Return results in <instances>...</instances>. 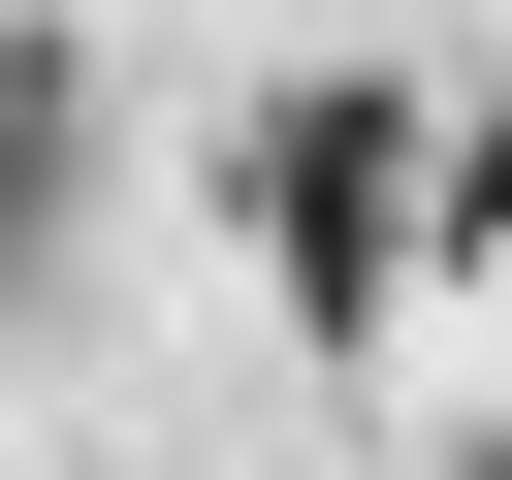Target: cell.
<instances>
[{"label": "cell", "mask_w": 512, "mask_h": 480, "mask_svg": "<svg viewBox=\"0 0 512 480\" xmlns=\"http://www.w3.org/2000/svg\"><path fill=\"white\" fill-rule=\"evenodd\" d=\"M64 160H96V96H64V32H0V256L64 224Z\"/></svg>", "instance_id": "7a4b0ae2"}, {"label": "cell", "mask_w": 512, "mask_h": 480, "mask_svg": "<svg viewBox=\"0 0 512 480\" xmlns=\"http://www.w3.org/2000/svg\"><path fill=\"white\" fill-rule=\"evenodd\" d=\"M448 224H512V128H480V160H448Z\"/></svg>", "instance_id": "3957f363"}, {"label": "cell", "mask_w": 512, "mask_h": 480, "mask_svg": "<svg viewBox=\"0 0 512 480\" xmlns=\"http://www.w3.org/2000/svg\"><path fill=\"white\" fill-rule=\"evenodd\" d=\"M256 256H288L320 352L416 320V96H384V64H288V96H256Z\"/></svg>", "instance_id": "6da1fadb"}, {"label": "cell", "mask_w": 512, "mask_h": 480, "mask_svg": "<svg viewBox=\"0 0 512 480\" xmlns=\"http://www.w3.org/2000/svg\"><path fill=\"white\" fill-rule=\"evenodd\" d=\"M480 480H512V448H480Z\"/></svg>", "instance_id": "277c9868"}]
</instances>
